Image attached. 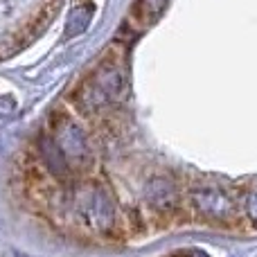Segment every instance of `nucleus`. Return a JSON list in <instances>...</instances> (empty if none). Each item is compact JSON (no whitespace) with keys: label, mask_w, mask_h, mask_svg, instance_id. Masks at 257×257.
Instances as JSON below:
<instances>
[{"label":"nucleus","mask_w":257,"mask_h":257,"mask_svg":"<svg viewBox=\"0 0 257 257\" xmlns=\"http://www.w3.org/2000/svg\"><path fill=\"white\" fill-rule=\"evenodd\" d=\"M72 210L81 219L86 230L97 235H115L122 221L113 194L99 183H81L72 194Z\"/></svg>","instance_id":"f257e3e1"},{"label":"nucleus","mask_w":257,"mask_h":257,"mask_svg":"<svg viewBox=\"0 0 257 257\" xmlns=\"http://www.w3.org/2000/svg\"><path fill=\"white\" fill-rule=\"evenodd\" d=\"M190 208L199 219L217 226H230L239 217L237 199L217 183H199L190 190Z\"/></svg>","instance_id":"f03ea898"},{"label":"nucleus","mask_w":257,"mask_h":257,"mask_svg":"<svg viewBox=\"0 0 257 257\" xmlns=\"http://www.w3.org/2000/svg\"><path fill=\"white\" fill-rule=\"evenodd\" d=\"M50 136L63 151L72 172H86L93 165V151H90L88 138L75 120H70L63 113H57L52 117V133Z\"/></svg>","instance_id":"7ed1b4c3"},{"label":"nucleus","mask_w":257,"mask_h":257,"mask_svg":"<svg viewBox=\"0 0 257 257\" xmlns=\"http://www.w3.org/2000/svg\"><path fill=\"white\" fill-rule=\"evenodd\" d=\"M145 201L154 214H174L178 208V185L169 176H154L145 185Z\"/></svg>","instance_id":"20e7f679"},{"label":"nucleus","mask_w":257,"mask_h":257,"mask_svg":"<svg viewBox=\"0 0 257 257\" xmlns=\"http://www.w3.org/2000/svg\"><path fill=\"white\" fill-rule=\"evenodd\" d=\"M90 79L97 84V88L102 90L104 95H106L111 104L120 102V99L124 97V93H126V79H124V72H122L120 63L111 61V59H104V61L99 63L97 72H95Z\"/></svg>","instance_id":"39448f33"},{"label":"nucleus","mask_w":257,"mask_h":257,"mask_svg":"<svg viewBox=\"0 0 257 257\" xmlns=\"http://www.w3.org/2000/svg\"><path fill=\"white\" fill-rule=\"evenodd\" d=\"M39 156H41V160H43L50 176H54L61 183H68L72 178L75 172L70 169L63 151L59 149V145L54 142V138L50 136V133H43V136L39 138Z\"/></svg>","instance_id":"423d86ee"},{"label":"nucleus","mask_w":257,"mask_h":257,"mask_svg":"<svg viewBox=\"0 0 257 257\" xmlns=\"http://www.w3.org/2000/svg\"><path fill=\"white\" fill-rule=\"evenodd\" d=\"M72 102H75V106L79 108L84 115H97V113H102L104 108L111 106L108 97L97 88V84H95L93 79H86L84 84L75 90Z\"/></svg>","instance_id":"0eeeda50"},{"label":"nucleus","mask_w":257,"mask_h":257,"mask_svg":"<svg viewBox=\"0 0 257 257\" xmlns=\"http://www.w3.org/2000/svg\"><path fill=\"white\" fill-rule=\"evenodd\" d=\"M93 18V5H77L68 16V25H66V36H79L86 32V27L90 25Z\"/></svg>","instance_id":"6e6552de"},{"label":"nucleus","mask_w":257,"mask_h":257,"mask_svg":"<svg viewBox=\"0 0 257 257\" xmlns=\"http://www.w3.org/2000/svg\"><path fill=\"white\" fill-rule=\"evenodd\" d=\"M165 3H167V0H138L131 16L138 21V25H149L151 21H156L160 9L165 7Z\"/></svg>","instance_id":"1a4fd4ad"},{"label":"nucleus","mask_w":257,"mask_h":257,"mask_svg":"<svg viewBox=\"0 0 257 257\" xmlns=\"http://www.w3.org/2000/svg\"><path fill=\"white\" fill-rule=\"evenodd\" d=\"M237 205H239V214L250 223V226L257 228V190H246L244 194L237 199Z\"/></svg>","instance_id":"9d476101"},{"label":"nucleus","mask_w":257,"mask_h":257,"mask_svg":"<svg viewBox=\"0 0 257 257\" xmlns=\"http://www.w3.org/2000/svg\"><path fill=\"white\" fill-rule=\"evenodd\" d=\"M14 108H16V102H14V97H9V95H3V97H0V115H9V113H14Z\"/></svg>","instance_id":"9b49d317"}]
</instances>
